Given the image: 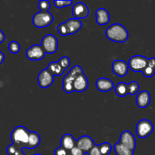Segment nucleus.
Returning a JSON list of instances; mask_svg holds the SVG:
<instances>
[{"label": "nucleus", "instance_id": "nucleus-3", "mask_svg": "<svg viewBox=\"0 0 155 155\" xmlns=\"http://www.w3.org/2000/svg\"><path fill=\"white\" fill-rule=\"evenodd\" d=\"M33 24L38 28H44L48 27L53 22V15L49 12H39L33 17Z\"/></svg>", "mask_w": 155, "mask_h": 155}, {"label": "nucleus", "instance_id": "nucleus-32", "mask_svg": "<svg viewBox=\"0 0 155 155\" xmlns=\"http://www.w3.org/2000/svg\"><path fill=\"white\" fill-rule=\"evenodd\" d=\"M142 74L146 77H152L155 74V68H151V67L147 66L142 71Z\"/></svg>", "mask_w": 155, "mask_h": 155}, {"label": "nucleus", "instance_id": "nucleus-26", "mask_svg": "<svg viewBox=\"0 0 155 155\" xmlns=\"http://www.w3.org/2000/svg\"><path fill=\"white\" fill-rule=\"evenodd\" d=\"M8 50L12 54H18L21 51V45L17 41H12L8 44Z\"/></svg>", "mask_w": 155, "mask_h": 155}, {"label": "nucleus", "instance_id": "nucleus-21", "mask_svg": "<svg viewBox=\"0 0 155 155\" xmlns=\"http://www.w3.org/2000/svg\"><path fill=\"white\" fill-rule=\"evenodd\" d=\"M114 149L117 155H134V151L121 144L120 142L115 144Z\"/></svg>", "mask_w": 155, "mask_h": 155}, {"label": "nucleus", "instance_id": "nucleus-19", "mask_svg": "<svg viewBox=\"0 0 155 155\" xmlns=\"http://www.w3.org/2000/svg\"><path fill=\"white\" fill-rule=\"evenodd\" d=\"M65 23L69 29L70 35L75 34L82 28V26H83L81 21L79 19H76V18H71V19L68 20Z\"/></svg>", "mask_w": 155, "mask_h": 155}, {"label": "nucleus", "instance_id": "nucleus-2", "mask_svg": "<svg viewBox=\"0 0 155 155\" xmlns=\"http://www.w3.org/2000/svg\"><path fill=\"white\" fill-rule=\"evenodd\" d=\"M30 132L23 126H18L12 130L11 140L12 144L18 145L21 148H28V140Z\"/></svg>", "mask_w": 155, "mask_h": 155}, {"label": "nucleus", "instance_id": "nucleus-38", "mask_svg": "<svg viewBox=\"0 0 155 155\" xmlns=\"http://www.w3.org/2000/svg\"><path fill=\"white\" fill-rule=\"evenodd\" d=\"M5 61V54L2 51H0V64H2Z\"/></svg>", "mask_w": 155, "mask_h": 155}, {"label": "nucleus", "instance_id": "nucleus-29", "mask_svg": "<svg viewBox=\"0 0 155 155\" xmlns=\"http://www.w3.org/2000/svg\"><path fill=\"white\" fill-rule=\"evenodd\" d=\"M58 63L60 64L61 66L62 67V68H63L64 71H66V70L70 67L71 61H70V58L68 56H63V57H61L59 59Z\"/></svg>", "mask_w": 155, "mask_h": 155}, {"label": "nucleus", "instance_id": "nucleus-12", "mask_svg": "<svg viewBox=\"0 0 155 155\" xmlns=\"http://www.w3.org/2000/svg\"><path fill=\"white\" fill-rule=\"evenodd\" d=\"M95 142L92 137L89 136H83L79 138L77 140L76 145L80 149L84 151L85 153H87L90 151L94 146H95Z\"/></svg>", "mask_w": 155, "mask_h": 155}, {"label": "nucleus", "instance_id": "nucleus-1", "mask_svg": "<svg viewBox=\"0 0 155 155\" xmlns=\"http://www.w3.org/2000/svg\"><path fill=\"white\" fill-rule=\"evenodd\" d=\"M105 36L113 42L123 43L128 39L129 32L122 24H114L106 29Z\"/></svg>", "mask_w": 155, "mask_h": 155}, {"label": "nucleus", "instance_id": "nucleus-34", "mask_svg": "<svg viewBox=\"0 0 155 155\" xmlns=\"http://www.w3.org/2000/svg\"><path fill=\"white\" fill-rule=\"evenodd\" d=\"M88 155H102L99 149V145H95V146L92 148L89 151L87 152Z\"/></svg>", "mask_w": 155, "mask_h": 155}, {"label": "nucleus", "instance_id": "nucleus-33", "mask_svg": "<svg viewBox=\"0 0 155 155\" xmlns=\"http://www.w3.org/2000/svg\"><path fill=\"white\" fill-rule=\"evenodd\" d=\"M54 155H70V151L60 146L54 150Z\"/></svg>", "mask_w": 155, "mask_h": 155}, {"label": "nucleus", "instance_id": "nucleus-17", "mask_svg": "<svg viewBox=\"0 0 155 155\" xmlns=\"http://www.w3.org/2000/svg\"><path fill=\"white\" fill-rule=\"evenodd\" d=\"M77 140L71 134H64L61 139V146L68 151H71L76 146Z\"/></svg>", "mask_w": 155, "mask_h": 155}, {"label": "nucleus", "instance_id": "nucleus-24", "mask_svg": "<svg viewBox=\"0 0 155 155\" xmlns=\"http://www.w3.org/2000/svg\"><path fill=\"white\" fill-rule=\"evenodd\" d=\"M99 149L102 155H109L112 151V145L107 142H103L99 145Z\"/></svg>", "mask_w": 155, "mask_h": 155}, {"label": "nucleus", "instance_id": "nucleus-28", "mask_svg": "<svg viewBox=\"0 0 155 155\" xmlns=\"http://www.w3.org/2000/svg\"><path fill=\"white\" fill-rule=\"evenodd\" d=\"M38 7L39 8V12H47L49 11L50 8H51V5H50L49 1H47V0H41L38 3Z\"/></svg>", "mask_w": 155, "mask_h": 155}, {"label": "nucleus", "instance_id": "nucleus-22", "mask_svg": "<svg viewBox=\"0 0 155 155\" xmlns=\"http://www.w3.org/2000/svg\"><path fill=\"white\" fill-rule=\"evenodd\" d=\"M47 69L50 71V72L52 74V75L54 76H61L62 74L64 72V70L62 68V67L61 66L60 64L58 63V61L57 62H51V63L48 64V68Z\"/></svg>", "mask_w": 155, "mask_h": 155}, {"label": "nucleus", "instance_id": "nucleus-10", "mask_svg": "<svg viewBox=\"0 0 155 155\" xmlns=\"http://www.w3.org/2000/svg\"><path fill=\"white\" fill-rule=\"evenodd\" d=\"M72 15L76 19H84L89 15V9L85 3L77 2L72 8Z\"/></svg>", "mask_w": 155, "mask_h": 155}, {"label": "nucleus", "instance_id": "nucleus-31", "mask_svg": "<svg viewBox=\"0 0 155 155\" xmlns=\"http://www.w3.org/2000/svg\"><path fill=\"white\" fill-rule=\"evenodd\" d=\"M68 74H71V75L74 76V77H77L79 75L83 74V69H82L81 67L79 66V65H75V66L69 71Z\"/></svg>", "mask_w": 155, "mask_h": 155}, {"label": "nucleus", "instance_id": "nucleus-4", "mask_svg": "<svg viewBox=\"0 0 155 155\" xmlns=\"http://www.w3.org/2000/svg\"><path fill=\"white\" fill-rule=\"evenodd\" d=\"M154 131V126L148 120L143 119L137 123L136 127V135L140 139H145Z\"/></svg>", "mask_w": 155, "mask_h": 155}, {"label": "nucleus", "instance_id": "nucleus-13", "mask_svg": "<svg viewBox=\"0 0 155 155\" xmlns=\"http://www.w3.org/2000/svg\"><path fill=\"white\" fill-rule=\"evenodd\" d=\"M88 86H89V81L84 74L79 75L74 80V92H83L87 89Z\"/></svg>", "mask_w": 155, "mask_h": 155}, {"label": "nucleus", "instance_id": "nucleus-5", "mask_svg": "<svg viewBox=\"0 0 155 155\" xmlns=\"http://www.w3.org/2000/svg\"><path fill=\"white\" fill-rule=\"evenodd\" d=\"M148 58L142 55H134L128 61L129 68L134 72H142L148 66Z\"/></svg>", "mask_w": 155, "mask_h": 155}, {"label": "nucleus", "instance_id": "nucleus-11", "mask_svg": "<svg viewBox=\"0 0 155 155\" xmlns=\"http://www.w3.org/2000/svg\"><path fill=\"white\" fill-rule=\"evenodd\" d=\"M112 71L115 75L118 77H124L128 74L129 65L128 63L123 60H115L112 63Z\"/></svg>", "mask_w": 155, "mask_h": 155}, {"label": "nucleus", "instance_id": "nucleus-35", "mask_svg": "<svg viewBox=\"0 0 155 155\" xmlns=\"http://www.w3.org/2000/svg\"><path fill=\"white\" fill-rule=\"evenodd\" d=\"M85 154L86 153L82 151L81 149H80L77 145L70 151V155H85Z\"/></svg>", "mask_w": 155, "mask_h": 155}, {"label": "nucleus", "instance_id": "nucleus-23", "mask_svg": "<svg viewBox=\"0 0 155 155\" xmlns=\"http://www.w3.org/2000/svg\"><path fill=\"white\" fill-rule=\"evenodd\" d=\"M115 93L119 97H125L129 94L128 84L124 82L118 83L115 86Z\"/></svg>", "mask_w": 155, "mask_h": 155}, {"label": "nucleus", "instance_id": "nucleus-7", "mask_svg": "<svg viewBox=\"0 0 155 155\" xmlns=\"http://www.w3.org/2000/svg\"><path fill=\"white\" fill-rule=\"evenodd\" d=\"M45 51L41 45H33L26 51V57L31 61H40L45 57Z\"/></svg>", "mask_w": 155, "mask_h": 155}, {"label": "nucleus", "instance_id": "nucleus-39", "mask_svg": "<svg viewBox=\"0 0 155 155\" xmlns=\"http://www.w3.org/2000/svg\"><path fill=\"white\" fill-rule=\"evenodd\" d=\"M33 155H42V154H33Z\"/></svg>", "mask_w": 155, "mask_h": 155}, {"label": "nucleus", "instance_id": "nucleus-37", "mask_svg": "<svg viewBox=\"0 0 155 155\" xmlns=\"http://www.w3.org/2000/svg\"><path fill=\"white\" fill-rule=\"evenodd\" d=\"M5 33H3L1 30H0V44L2 43V42L5 41Z\"/></svg>", "mask_w": 155, "mask_h": 155}, {"label": "nucleus", "instance_id": "nucleus-20", "mask_svg": "<svg viewBox=\"0 0 155 155\" xmlns=\"http://www.w3.org/2000/svg\"><path fill=\"white\" fill-rule=\"evenodd\" d=\"M41 142V138L36 132H30L28 140V149L37 148Z\"/></svg>", "mask_w": 155, "mask_h": 155}, {"label": "nucleus", "instance_id": "nucleus-8", "mask_svg": "<svg viewBox=\"0 0 155 155\" xmlns=\"http://www.w3.org/2000/svg\"><path fill=\"white\" fill-rule=\"evenodd\" d=\"M54 76L47 68L42 70L39 72L37 77L38 84H39V87L42 88V89L50 87L54 83Z\"/></svg>", "mask_w": 155, "mask_h": 155}, {"label": "nucleus", "instance_id": "nucleus-18", "mask_svg": "<svg viewBox=\"0 0 155 155\" xmlns=\"http://www.w3.org/2000/svg\"><path fill=\"white\" fill-rule=\"evenodd\" d=\"M77 77H74L71 74H68L63 79V82H62V87H63V90L66 93H72L74 92V80Z\"/></svg>", "mask_w": 155, "mask_h": 155}, {"label": "nucleus", "instance_id": "nucleus-14", "mask_svg": "<svg viewBox=\"0 0 155 155\" xmlns=\"http://www.w3.org/2000/svg\"><path fill=\"white\" fill-rule=\"evenodd\" d=\"M110 15L107 9L100 8L95 12V20L98 25L104 26L110 22Z\"/></svg>", "mask_w": 155, "mask_h": 155}, {"label": "nucleus", "instance_id": "nucleus-16", "mask_svg": "<svg viewBox=\"0 0 155 155\" xmlns=\"http://www.w3.org/2000/svg\"><path fill=\"white\" fill-rule=\"evenodd\" d=\"M95 86L100 92H106L111 90L114 86V83L110 80L105 77H101L97 80Z\"/></svg>", "mask_w": 155, "mask_h": 155}, {"label": "nucleus", "instance_id": "nucleus-30", "mask_svg": "<svg viewBox=\"0 0 155 155\" xmlns=\"http://www.w3.org/2000/svg\"><path fill=\"white\" fill-rule=\"evenodd\" d=\"M54 5L58 8H63L64 7H68L72 5L73 1L71 0H66V1H53Z\"/></svg>", "mask_w": 155, "mask_h": 155}, {"label": "nucleus", "instance_id": "nucleus-6", "mask_svg": "<svg viewBox=\"0 0 155 155\" xmlns=\"http://www.w3.org/2000/svg\"><path fill=\"white\" fill-rule=\"evenodd\" d=\"M41 45L43 47L45 52L48 54H54L58 47V41L57 37L53 34H47L42 38Z\"/></svg>", "mask_w": 155, "mask_h": 155}, {"label": "nucleus", "instance_id": "nucleus-9", "mask_svg": "<svg viewBox=\"0 0 155 155\" xmlns=\"http://www.w3.org/2000/svg\"><path fill=\"white\" fill-rule=\"evenodd\" d=\"M121 144L127 146L132 151H134L136 147V141L134 135L129 130H125L123 132L120 136V141Z\"/></svg>", "mask_w": 155, "mask_h": 155}, {"label": "nucleus", "instance_id": "nucleus-15", "mask_svg": "<svg viewBox=\"0 0 155 155\" xmlns=\"http://www.w3.org/2000/svg\"><path fill=\"white\" fill-rule=\"evenodd\" d=\"M136 104L140 108H145L151 102V95L146 90L139 92L136 96Z\"/></svg>", "mask_w": 155, "mask_h": 155}, {"label": "nucleus", "instance_id": "nucleus-36", "mask_svg": "<svg viewBox=\"0 0 155 155\" xmlns=\"http://www.w3.org/2000/svg\"><path fill=\"white\" fill-rule=\"evenodd\" d=\"M148 66L155 68V58H151L148 59Z\"/></svg>", "mask_w": 155, "mask_h": 155}, {"label": "nucleus", "instance_id": "nucleus-27", "mask_svg": "<svg viewBox=\"0 0 155 155\" xmlns=\"http://www.w3.org/2000/svg\"><path fill=\"white\" fill-rule=\"evenodd\" d=\"M57 30L58 32V33L60 35L63 36H66L70 35V31L69 29H68V26H67L66 23L64 22L62 24H59L58 26L57 27Z\"/></svg>", "mask_w": 155, "mask_h": 155}, {"label": "nucleus", "instance_id": "nucleus-25", "mask_svg": "<svg viewBox=\"0 0 155 155\" xmlns=\"http://www.w3.org/2000/svg\"><path fill=\"white\" fill-rule=\"evenodd\" d=\"M129 94L131 95H134L139 92V84L136 81H132L128 83Z\"/></svg>", "mask_w": 155, "mask_h": 155}]
</instances>
